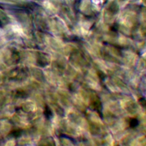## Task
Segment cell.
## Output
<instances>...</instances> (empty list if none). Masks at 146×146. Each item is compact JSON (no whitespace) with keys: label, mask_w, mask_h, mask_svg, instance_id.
<instances>
[{"label":"cell","mask_w":146,"mask_h":146,"mask_svg":"<svg viewBox=\"0 0 146 146\" xmlns=\"http://www.w3.org/2000/svg\"><path fill=\"white\" fill-rule=\"evenodd\" d=\"M138 124V121L136 119H132L131 120V122H130V125L132 126V127H135L136 125H137Z\"/></svg>","instance_id":"1"}]
</instances>
